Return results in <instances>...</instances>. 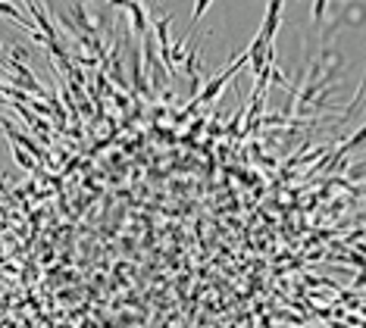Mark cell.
I'll return each instance as SVG.
<instances>
[{
	"label": "cell",
	"instance_id": "obj_2",
	"mask_svg": "<svg viewBox=\"0 0 366 328\" xmlns=\"http://www.w3.org/2000/svg\"><path fill=\"white\" fill-rule=\"evenodd\" d=\"M326 4H329V0H316V4H313V29H320V25H322V16H326Z\"/></svg>",
	"mask_w": 366,
	"mask_h": 328
},
{
	"label": "cell",
	"instance_id": "obj_4",
	"mask_svg": "<svg viewBox=\"0 0 366 328\" xmlns=\"http://www.w3.org/2000/svg\"><path fill=\"white\" fill-rule=\"evenodd\" d=\"M13 154H16V159H19L22 166H26V169H31V159H29L26 154H22V150H16V147H13Z\"/></svg>",
	"mask_w": 366,
	"mask_h": 328
},
{
	"label": "cell",
	"instance_id": "obj_3",
	"mask_svg": "<svg viewBox=\"0 0 366 328\" xmlns=\"http://www.w3.org/2000/svg\"><path fill=\"white\" fill-rule=\"evenodd\" d=\"M363 141H366V125H363V129H360V131H357V134H354V138H351V141H347V144H345V147H341V154H347V150H351V147H360V144H363Z\"/></svg>",
	"mask_w": 366,
	"mask_h": 328
},
{
	"label": "cell",
	"instance_id": "obj_1",
	"mask_svg": "<svg viewBox=\"0 0 366 328\" xmlns=\"http://www.w3.org/2000/svg\"><path fill=\"white\" fill-rule=\"evenodd\" d=\"M244 60H247V54H241V60H238V63H232V66H229V69H226V72H222V75H219V79H213V81H210V85H207V88L201 91V94H197V104H210V100H213L216 94H219V88H222V85H226V81H229V79H232V75H235V72L241 69V66H244Z\"/></svg>",
	"mask_w": 366,
	"mask_h": 328
}]
</instances>
